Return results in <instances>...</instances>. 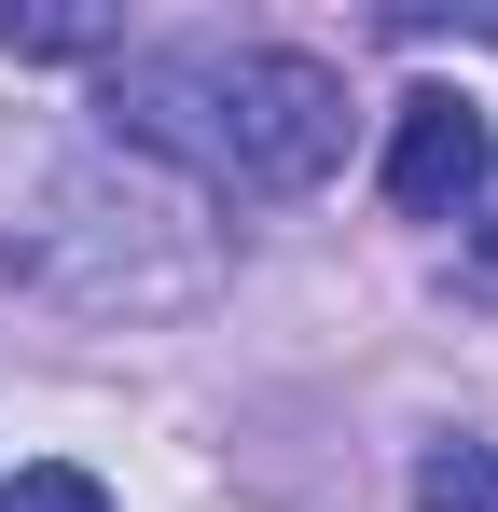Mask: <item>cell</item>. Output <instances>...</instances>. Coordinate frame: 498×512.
Masks as SVG:
<instances>
[{
  "label": "cell",
  "mask_w": 498,
  "mask_h": 512,
  "mask_svg": "<svg viewBox=\"0 0 498 512\" xmlns=\"http://www.w3.org/2000/svg\"><path fill=\"white\" fill-rule=\"evenodd\" d=\"M111 139H139L208 194H305L346 153V84L291 42H194V56H111Z\"/></svg>",
  "instance_id": "obj_1"
},
{
  "label": "cell",
  "mask_w": 498,
  "mask_h": 512,
  "mask_svg": "<svg viewBox=\"0 0 498 512\" xmlns=\"http://www.w3.org/2000/svg\"><path fill=\"white\" fill-rule=\"evenodd\" d=\"M485 111H471V97L457 84H415L402 111H388V208H402V222H457V208H471V180H485Z\"/></svg>",
  "instance_id": "obj_2"
},
{
  "label": "cell",
  "mask_w": 498,
  "mask_h": 512,
  "mask_svg": "<svg viewBox=\"0 0 498 512\" xmlns=\"http://www.w3.org/2000/svg\"><path fill=\"white\" fill-rule=\"evenodd\" d=\"M0 512H111V485L70 457H28V471H0Z\"/></svg>",
  "instance_id": "obj_4"
},
{
  "label": "cell",
  "mask_w": 498,
  "mask_h": 512,
  "mask_svg": "<svg viewBox=\"0 0 498 512\" xmlns=\"http://www.w3.org/2000/svg\"><path fill=\"white\" fill-rule=\"evenodd\" d=\"M0 42H14V56H97L111 14H14V0H0Z\"/></svg>",
  "instance_id": "obj_5"
},
{
  "label": "cell",
  "mask_w": 498,
  "mask_h": 512,
  "mask_svg": "<svg viewBox=\"0 0 498 512\" xmlns=\"http://www.w3.org/2000/svg\"><path fill=\"white\" fill-rule=\"evenodd\" d=\"M415 512H498V443H429L415 457Z\"/></svg>",
  "instance_id": "obj_3"
},
{
  "label": "cell",
  "mask_w": 498,
  "mask_h": 512,
  "mask_svg": "<svg viewBox=\"0 0 498 512\" xmlns=\"http://www.w3.org/2000/svg\"><path fill=\"white\" fill-rule=\"evenodd\" d=\"M457 222H471V277L498 291V153H485V180H471V208H457Z\"/></svg>",
  "instance_id": "obj_6"
}]
</instances>
